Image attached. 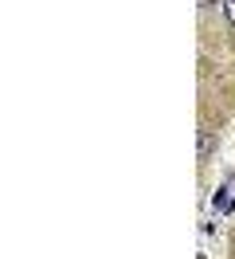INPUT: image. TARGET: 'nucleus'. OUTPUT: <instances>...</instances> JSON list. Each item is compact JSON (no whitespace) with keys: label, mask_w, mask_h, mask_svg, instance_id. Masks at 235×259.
I'll return each mask as SVG.
<instances>
[{"label":"nucleus","mask_w":235,"mask_h":259,"mask_svg":"<svg viewBox=\"0 0 235 259\" xmlns=\"http://www.w3.org/2000/svg\"><path fill=\"white\" fill-rule=\"evenodd\" d=\"M212 146H216V138H212L208 130H200V161H208V153H212Z\"/></svg>","instance_id":"obj_1"},{"label":"nucleus","mask_w":235,"mask_h":259,"mask_svg":"<svg viewBox=\"0 0 235 259\" xmlns=\"http://www.w3.org/2000/svg\"><path fill=\"white\" fill-rule=\"evenodd\" d=\"M223 16H227V24H235V0H223Z\"/></svg>","instance_id":"obj_2"},{"label":"nucleus","mask_w":235,"mask_h":259,"mask_svg":"<svg viewBox=\"0 0 235 259\" xmlns=\"http://www.w3.org/2000/svg\"><path fill=\"white\" fill-rule=\"evenodd\" d=\"M208 8H216V0H200V12H208Z\"/></svg>","instance_id":"obj_3"}]
</instances>
